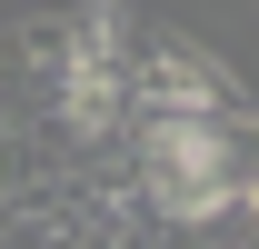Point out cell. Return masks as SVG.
Returning a JSON list of instances; mask_svg holds the SVG:
<instances>
[{"mask_svg": "<svg viewBox=\"0 0 259 249\" xmlns=\"http://www.w3.org/2000/svg\"><path fill=\"white\" fill-rule=\"evenodd\" d=\"M150 110H239V80L220 60H199L180 30H150L140 20V50H130V120Z\"/></svg>", "mask_w": 259, "mask_h": 249, "instance_id": "1", "label": "cell"}]
</instances>
